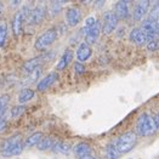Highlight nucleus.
I'll return each instance as SVG.
<instances>
[{
	"instance_id": "c756f323",
	"label": "nucleus",
	"mask_w": 159,
	"mask_h": 159,
	"mask_svg": "<svg viewBox=\"0 0 159 159\" xmlns=\"http://www.w3.org/2000/svg\"><path fill=\"white\" fill-rule=\"evenodd\" d=\"M147 49L149 51H157L159 49V40L158 39H153V40H149L147 43Z\"/></svg>"
},
{
	"instance_id": "cd10ccee",
	"label": "nucleus",
	"mask_w": 159,
	"mask_h": 159,
	"mask_svg": "<svg viewBox=\"0 0 159 159\" xmlns=\"http://www.w3.org/2000/svg\"><path fill=\"white\" fill-rule=\"evenodd\" d=\"M9 100H10V97L6 93L0 96V118H2V114L5 113V109H6V106L9 103Z\"/></svg>"
},
{
	"instance_id": "0eeeda50",
	"label": "nucleus",
	"mask_w": 159,
	"mask_h": 159,
	"mask_svg": "<svg viewBox=\"0 0 159 159\" xmlns=\"http://www.w3.org/2000/svg\"><path fill=\"white\" fill-rule=\"evenodd\" d=\"M46 15V9L44 5H38L34 10H32L29 13V17H28V22L30 25H39L41 23V21L44 20Z\"/></svg>"
},
{
	"instance_id": "a211bd4d",
	"label": "nucleus",
	"mask_w": 159,
	"mask_h": 159,
	"mask_svg": "<svg viewBox=\"0 0 159 159\" xmlns=\"http://www.w3.org/2000/svg\"><path fill=\"white\" fill-rule=\"evenodd\" d=\"M100 32H101V26H100V23L97 22L95 26L85 34V43H88L89 45L90 44H93V43H96V40L98 39V35H100Z\"/></svg>"
},
{
	"instance_id": "ddd939ff",
	"label": "nucleus",
	"mask_w": 159,
	"mask_h": 159,
	"mask_svg": "<svg viewBox=\"0 0 159 159\" xmlns=\"http://www.w3.org/2000/svg\"><path fill=\"white\" fill-rule=\"evenodd\" d=\"M130 40L136 45H142L147 41H149L146 33L141 28H134L133 30L130 32Z\"/></svg>"
},
{
	"instance_id": "9b49d317",
	"label": "nucleus",
	"mask_w": 159,
	"mask_h": 159,
	"mask_svg": "<svg viewBox=\"0 0 159 159\" xmlns=\"http://www.w3.org/2000/svg\"><path fill=\"white\" fill-rule=\"evenodd\" d=\"M26 10H27V7L22 9L21 11H18V12L16 13V15H15V17H13V20H12V30H13V33H15L16 35L21 34V32H22L23 20H25V17H26Z\"/></svg>"
},
{
	"instance_id": "f257e3e1",
	"label": "nucleus",
	"mask_w": 159,
	"mask_h": 159,
	"mask_svg": "<svg viewBox=\"0 0 159 159\" xmlns=\"http://www.w3.org/2000/svg\"><path fill=\"white\" fill-rule=\"evenodd\" d=\"M159 129V124L156 117L151 116L149 113H142L136 123V131L140 136H151L154 133H157V130Z\"/></svg>"
},
{
	"instance_id": "a878e982",
	"label": "nucleus",
	"mask_w": 159,
	"mask_h": 159,
	"mask_svg": "<svg viewBox=\"0 0 159 159\" xmlns=\"http://www.w3.org/2000/svg\"><path fill=\"white\" fill-rule=\"evenodd\" d=\"M25 112H26V106H23V105L16 106L11 109V117H12L13 119H17V118H20Z\"/></svg>"
},
{
	"instance_id": "20e7f679",
	"label": "nucleus",
	"mask_w": 159,
	"mask_h": 159,
	"mask_svg": "<svg viewBox=\"0 0 159 159\" xmlns=\"http://www.w3.org/2000/svg\"><path fill=\"white\" fill-rule=\"evenodd\" d=\"M141 29L146 33V35L148 37V40H153L158 38L159 26H158V23H157V21L148 18V20H146V21L142 23Z\"/></svg>"
},
{
	"instance_id": "39448f33",
	"label": "nucleus",
	"mask_w": 159,
	"mask_h": 159,
	"mask_svg": "<svg viewBox=\"0 0 159 159\" xmlns=\"http://www.w3.org/2000/svg\"><path fill=\"white\" fill-rule=\"evenodd\" d=\"M118 25V17L114 12H106L103 16V26L102 32L105 34H111Z\"/></svg>"
},
{
	"instance_id": "72a5a7b5",
	"label": "nucleus",
	"mask_w": 159,
	"mask_h": 159,
	"mask_svg": "<svg viewBox=\"0 0 159 159\" xmlns=\"http://www.w3.org/2000/svg\"><path fill=\"white\" fill-rule=\"evenodd\" d=\"M7 125V120L5 118H0V131H2Z\"/></svg>"
},
{
	"instance_id": "bb28decb",
	"label": "nucleus",
	"mask_w": 159,
	"mask_h": 159,
	"mask_svg": "<svg viewBox=\"0 0 159 159\" xmlns=\"http://www.w3.org/2000/svg\"><path fill=\"white\" fill-rule=\"evenodd\" d=\"M65 2L66 1H51V4H50V12H51V15L53 16V15L60 12L62 6L65 5Z\"/></svg>"
},
{
	"instance_id": "f8f14e48",
	"label": "nucleus",
	"mask_w": 159,
	"mask_h": 159,
	"mask_svg": "<svg viewBox=\"0 0 159 159\" xmlns=\"http://www.w3.org/2000/svg\"><path fill=\"white\" fill-rule=\"evenodd\" d=\"M93 55V50H91V46L88 44V43H81L77 50V58L80 63L81 62H85L88 61Z\"/></svg>"
},
{
	"instance_id": "b1692460",
	"label": "nucleus",
	"mask_w": 159,
	"mask_h": 159,
	"mask_svg": "<svg viewBox=\"0 0 159 159\" xmlns=\"http://www.w3.org/2000/svg\"><path fill=\"white\" fill-rule=\"evenodd\" d=\"M53 145H55V143H53V140L50 136H48V137H43L41 141L39 142V145L37 147H38L39 151H46V149L52 148Z\"/></svg>"
},
{
	"instance_id": "423d86ee",
	"label": "nucleus",
	"mask_w": 159,
	"mask_h": 159,
	"mask_svg": "<svg viewBox=\"0 0 159 159\" xmlns=\"http://www.w3.org/2000/svg\"><path fill=\"white\" fill-rule=\"evenodd\" d=\"M66 21L67 25L69 27L78 26L81 22V12L78 7L75 6H70L68 7L66 11Z\"/></svg>"
},
{
	"instance_id": "7ed1b4c3",
	"label": "nucleus",
	"mask_w": 159,
	"mask_h": 159,
	"mask_svg": "<svg viewBox=\"0 0 159 159\" xmlns=\"http://www.w3.org/2000/svg\"><path fill=\"white\" fill-rule=\"evenodd\" d=\"M56 39H57V30L55 28H50L37 38L35 43H34V48L37 50H44V49L49 48L50 45H52L56 41Z\"/></svg>"
},
{
	"instance_id": "e433bc0d",
	"label": "nucleus",
	"mask_w": 159,
	"mask_h": 159,
	"mask_svg": "<svg viewBox=\"0 0 159 159\" xmlns=\"http://www.w3.org/2000/svg\"><path fill=\"white\" fill-rule=\"evenodd\" d=\"M158 26H159V22H158Z\"/></svg>"
},
{
	"instance_id": "393cba45",
	"label": "nucleus",
	"mask_w": 159,
	"mask_h": 159,
	"mask_svg": "<svg viewBox=\"0 0 159 159\" xmlns=\"http://www.w3.org/2000/svg\"><path fill=\"white\" fill-rule=\"evenodd\" d=\"M7 37V26L5 22H0V48L4 46Z\"/></svg>"
},
{
	"instance_id": "f3484780",
	"label": "nucleus",
	"mask_w": 159,
	"mask_h": 159,
	"mask_svg": "<svg viewBox=\"0 0 159 159\" xmlns=\"http://www.w3.org/2000/svg\"><path fill=\"white\" fill-rule=\"evenodd\" d=\"M23 148H25V143L21 142V143H17V145H15V146L9 147V148L1 151L0 153H1L2 157H5V158H10V157H15V156L21 154L22 151H23Z\"/></svg>"
},
{
	"instance_id": "f03ea898",
	"label": "nucleus",
	"mask_w": 159,
	"mask_h": 159,
	"mask_svg": "<svg viewBox=\"0 0 159 159\" xmlns=\"http://www.w3.org/2000/svg\"><path fill=\"white\" fill-rule=\"evenodd\" d=\"M136 143H137V135L134 131L124 133L123 135H120L114 142V145L120 154L130 152L134 147L136 146Z\"/></svg>"
},
{
	"instance_id": "4468645a",
	"label": "nucleus",
	"mask_w": 159,
	"mask_h": 159,
	"mask_svg": "<svg viewBox=\"0 0 159 159\" xmlns=\"http://www.w3.org/2000/svg\"><path fill=\"white\" fill-rule=\"evenodd\" d=\"M41 62H43V57L40 56V57H34V58H30V60H28L26 63L23 65L22 67V70L25 72V73H32L33 70H35V69H38L40 68V65H41Z\"/></svg>"
},
{
	"instance_id": "6ab92c4d",
	"label": "nucleus",
	"mask_w": 159,
	"mask_h": 159,
	"mask_svg": "<svg viewBox=\"0 0 159 159\" xmlns=\"http://www.w3.org/2000/svg\"><path fill=\"white\" fill-rule=\"evenodd\" d=\"M34 95H35L34 90H32V89H29V88L22 89L20 95H18V103H20V105H25L27 102H29V101L34 97Z\"/></svg>"
},
{
	"instance_id": "2eb2a0df",
	"label": "nucleus",
	"mask_w": 159,
	"mask_h": 159,
	"mask_svg": "<svg viewBox=\"0 0 159 159\" xmlns=\"http://www.w3.org/2000/svg\"><path fill=\"white\" fill-rule=\"evenodd\" d=\"M114 13L117 15L118 18H121V20L126 18L129 16V1H124V0L118 1L116 4V12Z\"/></svg>"
},
{
	"instance_id": "6e6552de",
	"label": "nucleus",
	"mask_w": 159,
	"mask_h": 159,
	"mask_svg": "<svg viewBox=\"0 0 159 159\" xmlns=\"http://www.w3.org/2000/svg\"><path fill=\"white\" fill-rule=\"evenodd\" d=\"M57 80H58V73L57 72H51L38 83L37 89H38V91H45L49 88H51Z\"/></svg>"
},
{
	"instance_id": "5701e85b",
	"label": "nucleus",
	"mask_w": 159,
	"mask_h": 159,
	"mask_svg": "<svg viewBox=\"0 0 159 159\" xmlns=\"http://www.w3.org/2000/svg\"><path fill=\"white\" fill-rule=\"evenodd\" d=\"M119 156H120V153L118 152V149H117V147H116V145H114V142L107 145L106 159H118L119 158Z\"/></svg>"
},
{
	"instance_id": "aec40b11",
	"label": "nucleus",
	"mask_w": 159,
	"mask_h": 159,
	"mask_svg": "<svg viewBox=\"0 0 159 159\" xmlns=\"http://www.w3.org/2000/svg\"><path fill=\"white\" fill-rule=\"evenodd\" d=\"M53 151L56 152V153H60V154H69L70 153V151L73 149L70 145L68 143V142H65V141H57V142H55V145H53Z\"/></svg>"
},
{
	"instance_id": "4be33fe9",
	"label": "nucleus",
	"mask_w": 159,
	"mask_h": 159,
	"mask_svg": "<svg viewBox=\"0 0 159 159\" xmlns=\"http://www.w3.org/2000/svg\"><path fill=\"white\" fill-rule=\"evenodd\" d=\"M21 142H22V137H21V135H13V136L9 137V139H6V140L4 141L2 146H1V151L6 149V148H9V147L15 146V145H17V143H21Z\"/></svg>"
},
{
	"instance_id": "c85d7f7f",
	"label": "nucleus",
	"mask_w": 159,
	"mask_h": 159,
	"mask_svg": "<svg viewBox=\"0 0 159 159\" xmlns=\"http://www.w3.org/2000/svg\"><path fill=\"white\" fill-rule=\"evenodd\" d=\"M97 23V21L95 20V17H93V16H90V17H88L86 18V21H85V23H84V30H85V34L93 28L95 25Z\"/></svg>"
},
{
	"instance_id": "7c9ffc66",
	"label": "nucleus",
	"mask_w": 159,
	"mask_h": 159,
	"mask_svg": "<svg viewBox=\"0 0 159 159\" xmlns=\"http://www.w3.org/2000/svg\"><path fill=\"white\" fill-rule=\"evenodd\" d=\"M159 17V1H157V4L154 5V9L152 10V12H151V16H149V18L151 20H154V21H157V18Z\"/></svg>"
},
{
	"instance_id": "1a4fd4ad",
	"label": "nucleus",
	"mask_w": 159,
	"mask_h": 159,
	"mask_svg": "<svg viewBox=\"0 0 159 159\" xmlns=\"http://www.w3.org/2000/svg\"><path fill=\"white\" fill-rule=\"evenodd\" d=\"M73 153H74L75 158L80 159L93 154V151L89 143H86V142H79V143H77L75 146L73 147Z\"/></svg>"
},
{
	"instance_id": "412c9836",
	"label": "nucleus",
	"mask_w": 159,
	"mask_h": 159,
	"mask_svg": "<svg viewBox=\"0 0 159 159\" xmlns=\"http://www.w3.org/2000/svg\"><path fill=\"white\" fill-rule=\"evenodd\" d=\"M43 139V134L41 133H34L32 134L30 136H28L25 141V147L27 148H30V147H34V146H38L39 142L41 141Z\"/></svg>"
},
{
	"instance_id": "9d476101",
	"label": "nucleus",
	"mask_w": 159,
	"mask_h": 159,
	"mask_svg": "<svg viewBox=\"0 0 159 159\" xmlns=\"http://www.w3.org/2000/svg\"><path fill=\"white\" fill-rule=\"evenodd\" d=\"M149 2L151 1H148V0H142V1L137 2V5L135 6L133 12V17L135 21H140V20H142L146 16V13L148 12Z\"/></svg>"
},
{
	"instance_id": "473e14b6",
	"label": "nucleus",
	"mask_w": 159,
	"mask_h": 159,
	"mask_svg": "<svg viewBox=\"0 0 159 159\" xmlns=\"http://www.w3.org/2000/svg\"><path fill=\"white\" fill-rule=\"evenodd\" d=\"M74 69H75V73H77V74H83V73L85 72V67L83 66L80 62H77V63L74 65Z\"/></svg>"
},
{
	"instance_id": "c9c22d12",
	"label": "nucleus",
	"mask_w": 159,
	"mask_h": 159,
	"mask_svg": "<svg viewBox=\"0 0 159 159\" xmlns=\"http://www.w3.org/2000/svg\"><path fill=\"white\" fill-rule=\"evenodd\" d=\"M1 11H2V4L0 2V13H1Z\"/></svg>"
},
{
	"instance_id": "2f4dec72",
	"label": "nucleus",
	"mask_w": 159,
	"mask_h": 159,
	"mask_svg": "<svg viewBox=\"0 0 159 159\" xmlns=\"http://www.w3.org/2000/svg\"><path fill=\"white\" fill-rule=\"evenodd\" d=\"M40 73H41V67L38 68V69H35V70H33L32 73H29L28 74V77H29V81H34V80H37L39 78Z\"/></svg>"
},
{
	"instance_id": "f704fd0d",
	"label": "nucleus",
	"mask_w": 159,
	"mask_h": 159,
	"mask_svg": "<svg viewBox=\"0 0 159 159\" xmlns=\"http://www.w3.org/2000/svg\"><path fill=\"white\" fill-rule=\"evenodd\" d=\"M80 159H96V157H95V154H91V156H88V157H84V158Z\"/></svg>"
},
{
	"instance_id": "dca6fc26",
	"label": "nucleus",
	"mask_w": 159,
	"mask_h": 159,
	"mask_svg": "<svg viewBox=\"0 0 159 159\" xmlns=\"http://www.w3.org/2000/svg\"><path fill=\"white\" fill-rule=\"evenodd\" d=\"M73 60V52L70 50H67L60 58V61L56 65V70H65L67 67L69 66V63Z\"/></svg>"
}]
</instances>
